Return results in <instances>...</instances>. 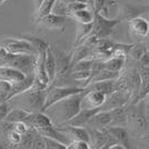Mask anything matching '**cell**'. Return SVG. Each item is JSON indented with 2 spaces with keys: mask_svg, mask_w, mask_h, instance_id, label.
<instances>
[{
  "mask_svg": "<svg viewBox=\"0 0 149 149\" xmlns=\"http://www.w3.org/2000/svg\"><path fill=\"white\" fill-rule=\"evenodd\" d=\"M85 93L86 91L71 95V96H69L67 98L60 100V101L56 102L55 105L49 107L46 111H50L49 117L55 116L57 125L66 124L80 111L81 101H82Z\"/></svg>",
  "mask_w": 149,
  "mask_h": 149,
  "instance_id": "1",
  "label": "cell"
},
{
  "mask_svg": "<svg viewBox=\"0 0 149 149\" xmlns=\"http://www.w3.org/2000/svg\"><path fill=\"white\" fill-rule=\"evenodd\" d=\"M82 91H86V89L81 87H77V86H55V85L51 84L49 88L47 89L42 112H45L49 107L55 105L58 101L65 99V98H67L71 95L82 93Z\"/></svg>",
  "mask_w": 149,
  "mask_h": 149,
  "instance_id": "2",
  "label": "cell"
},
{
  "mask_svg": "<svg viewBox=\"0 0 149 149\" xmlns=\"http://www.w3.org/2000/svg\"><path fill=\"white\" fill-rule=\"evenodd\" d=\"M121 22L119 18L109 19L102 16L101 13H95V19H93V31L89 36L97 38V39H102V38H109L112 33L116 26H118Z\"/></svg>",
  "mask_w": 149,
  "mask_h": 149,
  "instance_id": "3",
  "label": "cell"
},
{
  "mask_svg": "<svg viewBox=\"0 0 149 149\" xmlns=\"http://www.w3.org/2000/svg\"><path fill=\"white\" fill-rule=\"evenodd\" d=\"M50 48L55 56V59H56V78H55V80L68 78L70 71H71V51L67 52L57 46H50Z\"/></svg>",
  "mask_w": 149,
  "mask_h": 149,
  "instance_id": "4",
  "label": "cell"
},
{
  "mask_svg": "<svg viewBox=\"0 0 149 149\" xmlns=\"http://www.w3.org/2000/svg\"><path fill=\"white\" fill-rule=\"evenodd\" d=\"M0 46L15 55H38L33 45L26 37L7 38L0 42Z\"/></svg>",
  "mask_w": 149,
  "mask_h": 149,
  "instance_id": "5",
  "label": "cell"
},
{
  "mask_svg": "<svg viewBox=\"0 0 149 149\" xmlns=\"http://www.w3.org/2000/svg\"><path fill=\"white\" fill-rule=\"evenodd\" d=\"M37 63V55H16L7 66H10L13 68L22 71L26 76L33 74Z\"/></svg>",
  "mask_w": 149,
  "mask_h": 149,
  "instance_id": "6",
  "label": "cell"
},
{
  "mask_svg": "<svg viewBox=\"0 0 149 149\" xmlns=\"http://www.w3.org/2000/svg\"><path fill=\"white\" fill-rule=\"evenodd\" d=\"M37 20H38L39 26H40L41 28H44V29L63 32V31H65V28H66L67 16L51 13H49V15L42 17V18L37 19Z\"/></svg>",
  "mask_w": 149,
  "mask_h": 149,
  "instance_id": "7",
  "label": "cell"
},
{
  "mask_svg": "<svg viewBox=\"0 0 149 149\" xmlns=\"http://www.w3.org/2000/svg\"><path fill=\"white\" fill-rule=\"evenodd\" d=\"M131 95L130 93H123V91H117L115 90L113 93L107 95L105 104L100 108L101 110H111L117 107L126 106L128 101L130 100Z\"/></svg>",
  "mask_w": 149,
  "mask_h": 149,
  "instance_id": "8",
  "label": "cell"
},
{
  "mask_svg": "<svg viewBox=\"0 0 149 149\" xmlns=\"http://www.w3.org/2000/svg\"><path fill=\"white\" fill-rule=\"evenodd\" d=\"M107 95L99 90H88L84 95V98L81 101V108L87 109H96L101 108L105 104Z\"/></svg>",
  "mask_w": 149,
  "mask_h": 149,
  "instance_id": "9",
  "label": "cell"
},
{
  "mask_svg": "<svg viewBox=\"0 0 149 149\" xmlns=\"http://www.w3.org/2000/svg\"><path fill=\"white\" fill-rule=\"evenodd\" d=\"M112 120L111 110H99L89 119L86 127L95 128V129H105L110 126Z\"/></svg>",
  "mask_w": 149,
  "mask_h": 149,
  "instance_id": "10",
  "label": "cell"
},
{
  "mask_svg": "<svg viewBox=\"0 0 149 149\" xmlns=\"http://www.w3.org/2000/svg\"><path fill=\"white\" fill-rule=\"evenodd\" d=\"M129 31L131 35L138 38H146L149 36V20L141 16L129 20Z\"/></svg>",
  "mask_w": 149,
  "mask_h": 149,
  "instance_id": "11",
  "label": "cell"
},
{
  "mask_svg": "<svg viewBox=\"0 0 149 149\" xmlns=\"http://www.w3.org/2000/svg\"><path fill=\"white\" fill-rule=\"evenodd\" d=\"M25 123H27L31 128H33L36 130H39L41 128H45V127H48V126L54 125L51 118H50L48 115H45L42 111H37V112L30 111V113L28 115L27 119L25 120Z\"/></svg>",
  "mask_w": 149,
  "mask_h": 149,
  "instance_id": "12",
  "label": "cell"
},
{
  "mask_svg": "<svg viewBox=\"0 0 149 149\" xmlns=\"http://www.w3.org/2000/svg\"><path fill=\"white\" fill-rule=\"evenodd\" d=\"M65 127H59L56 126L57 128L63 134H66L67 136L71 137L72 140L74 139H79V140H86V141H90V134L89 130L85 127H77V126H71V125L63 124Z\"/></svg>",
  "mask_w": 149,
  "mask_h": 149,
  "instance_id": "13",
  "label": "cell"
},
{
  "mask_svg": "<svg viewBox=\"0 0 149 149\" xmlns=\"http://www.w3.org/2000/svg\"><path fill=\"white\" fill-rule=\"evenodd\" d=\"M35 79H36V74H28V76H26L25 79L18 81L16 84H13L11 85V91L9 95V100L13 99L15 97H17L19 95L26 93L27 90H29L33 86Z\"/></svg>",
  "mask_w": 149,
  "mask_h": 149,
  "instance_id": "14",
  "label": "cell"
},
{
  "mask_svg": "<svg viewBox=\"0 0 149 149\" xmlns=\"http://www.w3.org/2000/svg\"><path fill=\"white\" fill-rule=\"evenodd\" d=\"M26 78V74L10 66H0V80L8 81L11 85Z\"/></svg>",
  "mask_w": 149,
  "mask_h": 149,
  "instance_id": "15",
  "label": "cell"
},
{
  "mask_svg": "<svg viewBox=\"0 0 149 149\" xmlns=\"http://www.w3.org/2000/svg\"><path fill=\"white\" fill-rule=\"evenodd\" d=\"M107 130L119 143H121L125 148H130L129 132H128L126 127H124V126H108Z\"/></svg>",
  "mask_w": 149,
  "mask_h": 149,
  "instance_id": "16",
  "label": "cell"
},
{
  "mask_svg": "<svg viewBox=\"0 0 149 149\" xmlns=\"http://www.w3.org/2000/svg\"><path fill=\"white\" fill-rule=\"evenodd\" d=\"M101 110L100 108H96V109H87V108H81L80 111L78 112L74 118H71L67 125H71V126H77V127H86L89 121V119L93 117L96 112Z\"/></svg>",
  "mask_w": 149,
  "mask_h": 149,
  "instance_id": "17",
  "label": "cell"
},
{
  "mask_svg": "<svg viewBox=\"0 0 149 149\" xmlns=\"http://www.w3.org/2000/svg\"><path fill=\"white\" fill-rule=\"evenodd\" d=\"M149 10V7H143V6H136V5H126L125 7H123L121 13L118 18L123 21H129L131 19L137 18L139 16H141L143 13H147Z\"/></svg>",
  "mask_w": 149,
  "mask_h": 149,
  "instance_id": "18",
  "label": "cell"
},
{
  "mask_svg": "<svg viewBox=\"0 0 149 149\" xmlns=\"http://www.w3.org/2000/svg\"><path fill=\"white\" fill-rule=\"evenodd\" d=\"M67 17L74 19L77 22H81V24H90L93 22L95 19V11L91 8H85V9H80L77 11H72L67 15Z\"/></svg>",
  "mask_w": 149,
  "mask_h": 149,
  "instance_id": "19",
  "label": "cell"
},
{
  "mask_svg": "<svg viewBox=\"0 0 149 149\" xmlns=\"http://www.w3.org/2000/svg\"><path fill=\"white\" fill-rule=\"evenodd\" d=\"M81 24V22H77V29H76V39H74V47H77L81 45L91 33L93 31V24Z\"/></svg>",
  "mask_w": 149,
  "mask_h": 149,
  "instance_id": "20",
  "label": "cell"
},
{
  "mask_svg": "<svg viewBox=\"0 0 149 149\" xmlns=\"http://www.w3.org/2000/svg\"><path fill=\"white\" fill-rule=\"evenodd\" d=\"M45 68H46V72H47V76H48L50 85H51L52 81L55 80V78H56V59H55V56H54V54L51 51L50 46L48 47L47 52H46Z\"/></svg>",
  "mask_w": 149,
  "mask_h": 149,
  "instance_id": "21",
  "label": "cell"
},
{
  "mask_svg": "<svg viewBox=\"0 0 149 149\" xmlns=\"http://www.w3.org/2000/svg\"><path fill=\"white\" fill-rule=\"evenodd\" d=\"M112 120L110 126H128V116H127V109L126 106L117 107L115 109H111Z\"/></svg>",
  "mask_w": 149,
  "mask_h": 149,
  "instance_id": "22",
  "label": "cell"
},
{
  "mask_svg": "<svg viewBox=\"0 0 149 149\" xmlns=\"http://www.w3.org/2000/svg\"><path fill=\"white\" fill-rule=\"evenodd\" d=\"M125 57H118V56H111L104 60V68L111 70V71H117L121 72V70L124 69L125 63H126Z\"/></svg>",
  "mask_w": 149,
  "mask_h": 149,
  "instance_id": "23",
  "label": "cell"
},
{
  "mask_svg": "<svg viewBox=\"0 0 149 149\" xmlns=\"http://www.w3.org/2000/svg\"><path fill=\"white\" fill-rule=\"evenodd\" d=\"M29 113H30V111L27 110V109H25V108H16V109H11L10 112L8 113V116H7L6 121H9V123L25 121Z\"/></svg>",
  "mask_w": 149,
  "mask_h": 149,
  "instance_id": "24",
  "label": "cell"
},
{
  "mask_svg": "<svg viewBox=\"0 0 149 149\" xmlns=\"http://www.w3.org/2000/svg\"><path fill=\"white\" fill-rule=\"evenodd\" d=\"M147 50L148 48H146L141 44H132V47L129 50L128 56H130L135 61H139V59L143 57V55Z\"/></svg>",
  "mask_w": 149,
  "mask_h": 149,
  "instance_id": "25",
  "label": "cell"
},
{
  "mask_svg": "<svg viewBox=\"0 0 149 149\" xmlns=\"http://www.w3.org/2000/svg\"><path fill=\"white\" fill-rule=\"evenodd\" d=\"M22 137L24 135L19 134L18 131H16L15 129H9L7 131V138H8V141L10 145H13L15 147H19V145L22 141Z\"/></svg>",
  "mask_w": 149,
  "mask_h": 149,
  "instance_id": "26",
  "label": "cell"
},
{
  "mask_svg": "<svg viewBox=\"0 0 149 149\" xmlns=\"http://www.w3.org/2000/svg\"><path fill=\"white\" fill-rule=\"evenodd\" d=\"M10 91H11V84L8 81L0 80V102L9 100Z\"/></svg>",
  "mask_w": 149,
  "mask_h": 149,
  "instance_id": "27",
  "label": "cell"
},
{
  "mask_svg": "<svg viewBox=\"0 0 149 149\" xmlns=\"http://www.w3.org/2000/svg\"><path fill=\"white\" fill-rule=\"evenodd\" d=\"M31 44L33 45V47L36 48L37 52H40V51H46L48 49L49 45L47 44L45 40H42L41 38H37V37H26Z\"/></svg>",
  "mask_w": 149,
  "mask_h": 149,
  "instance_id": "28",
  "label": "cell"
},
{
  "mask_svg": "<svg viewBox=\"0 0 149 149\" xmlns=\"http://www.w3.org/2000/svg\"><path fill=\"white\" fill-rule=\"evenodd\" d=\"M45 143H46V149H67V146L58 141L54 138H49V137L44 136Z\"/></svg>",
  "mask_w": 149,
  "mask_h": 149,
  "instance_id": "29",
  "label": "cell"
},
{
  "mask_svg": "<svg viewBox=\"0 0 149 149\" xmlns=\"http://www.w3.org/2000/svg\"><path fill=\"white\" fill-rule=\"evenodd\" d=\"M13 109V107L10 105V100H6V101H1L0 102V123L5 121L8 116V113Z\"/></svg>",
  "mask_w": 149,
  "mask_h": 149,
  "instance_id": "30",
  "label": "cell"
},
{
  "mask_svg": "<svg viewBox=\"0 0 149 149\" xmlns=\"http://www.w3.org/2000/svg\"><path fill=\"white\" fill-rule=\"evenodd\" d=\"M16 56L15 54L9 52L6 48H3L2 46H0V66H7L8 62Z\"/></svg>",
  "mask_w": 149,
  "mask_h": 149,
  "instance_id": "31",
  "label": "cell"
},
{
  "mask_svg": "<svg viewBox=\"0 0 149 149\" xmlns=\"http://www.w3.org/2000/svg\"><path fill=\"white\" fill-rule=\"evenodd\" d=\"M90 143L86 140H79V139H74L67 146V149H89Z\"/></svg>",
  "mask_w": 149,
  "mask_h": 149,
  "instance_id": "32",
  "label": "cell"
},
{
  "mask_svg": "<svg viewBox=\"0 0 149 149\" xmlns=\"http://www.w3.org/2000/svg\"><path fill=\"white\" fill-rule=\"evenodd\" d=\"M59 2L62 3H69V2H84V3H87L88 5V0H57ZM89 6V5H88Z\"/></svg>",
  "mask_w": 149,
  "mask_h": 149,
  "instance_id": "33",
  "label": "cell"
},
{
  "mask_svg": "<svg viewBox=\"0 0 149 149\" xmlns=\"http://www.w3.org/2000/svg\"><path fill=\"white\" fill-rule=\"evenodd\" d=\"M36 1V3H37V6L39 7L40 5H41V2H42V0H35Z\"/></svg>",
  "mask_w": 149,
  "mask_h": 149,
  "instance_id": "34",
  "label": "cell"
},
{
  "mask_svg": "<svg viewBox=\"0 0 149 149\" xmlns=\"http://www.w3.org/2000/svg\"><path fill=\"white\" fill-rule=\"evenodd\" d=\"M7 1H8V0H0V7L3 6V5H5V2H7Z\"/></svg>",
  "mask_w": 149,
  "mask_h": 149,
  "instance_id": "35",
  "label": "cell"
}]
</instances>
